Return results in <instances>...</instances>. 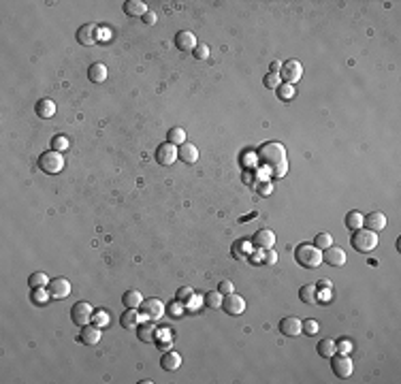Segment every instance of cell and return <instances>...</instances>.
Here are the masks:
<instances>
[{
  "instance_id": "obj_46",
  "label": "cell",
  "mask_w": 401,
  "mask_h": 384,
  "mask_svg": "<svg viewBox=\"0 0 401 384\" xmlns=\"http://www.w3.org/2000/svg\"><path fill=\"white\" fill-rule=\"evenodd\" d=\"M269 71L280 75V71H282V62H280V60H273V62H271V66H269Z\"/></svg>"
},
{
  "instance_id": "obj_42",
  "label": "cell",
  "mask_w": 401,
  "mask_h": 384,
  "mask_svg": "<svg viewBox=\"0 0 401 384\" xmlns=\"http://www.w3.org/2000/svg\"><path fill=\"white\" fill-rule=\"evenodd\" d=\"M92 318H94V322H96V327H105V324L109 322V318H107V314H105V312H98V314H94Z\"/></svg>"
},
{
  "instance_id": "obj_16",
  "label": "cell",
  "mask_w": 401,
  "mask_h": 384,
  "mask_svg": "<svg viewBox=\"0 0 401 384\" xmlns=\"http://www.w3.org/2000/svg\"><path fill=\"white\" fill-rule=\"evenodd\" d=\"M363 226H367L369 230H373V233H378V230H382L384 226H386V216H384L382 211H371V213H367V216H363Z\"/></svg>"
},
{
  "instance_id": "obj_33",
  "label": "cell",
  "mask_w": 401,
  "mask_h": 384,
  "mask_svg": "<svg viewBox=\"0 0 401 384\" xmlns=\"http://www.w3.org/2000/svg\"><path fill=\"white\" fill-rule=\"evenodd\" d=\"M47 284H49L47 273L37 271V273H32V276H30V286L32 288H43V286H47Z\"/></svg>"
},
{
  "instance_id": "obj_24",
  "label": "cell",
  "mask_w": 401,
  "mask_h": 384,
  "mask_svg": "<svg viewBox=\"0 0 401 384\" xmlns=\"http://www.w3.org/2000/svg\"><path fill=\"white\" fill-rule=\"evenodd\" d=\"M141 301H143V297L139 290H126L122 297V303L126 305V310H137V307L141 305Z\"/></svg>"
},
{
  "instance_id": "obj_41",
  "label": "cell",
  "mask_w": 401,
  "mask_h": 384,
  "mask_svg": "<svg viewBox=\"0 0 401 384\" xmlns=\"http://www.w3.org/2000/svg\"><path fill=\"white\" fill-rule=\"evenodd\" d=\"M218 293H222V295H230V293H235V286L230 284L228 280H222V282H220V286H218Z\"/></svg>"
},
{
  "instance_id": "obj_37",
  "label": "cell",
  "mask_w": 401,
  "mask_h": 384,
  "mask_svg": "<svg viewBox=\"0 0 401 384\" xmlns=\"http://www.w3.org/2000/svg\"><path fill=\"white\" fill-rule=\"evenodd\" d=\"M278 96L282 98V100H290L295 96V88L290 83H280V88H278Z\"/></svg>"
},
{
  "instance_id": "obj_13",
  "label": "cell",
  "mask_w": 401,
  "mask_h": 384,
  "mask_svg": "<svg viewBox=\"0 0 401 384\" xmlns=\"http://www.w3.org/2000/svg\"><path fill=\"white\" fill-rule=\"evenodd\" d=\"M322 261L331 265V267H341V265L346 263V252L337 245H329L327 250L322 252Z\"/></svg>"
},
{
  "instance_id": "obj_38",
  "label": "cell",
  "mask_w": 401,
  "mask_h": 384,
  "mask_svg": "<svg viewBox=\"0 0 401 384\" xmlns=\"http://www.w3.org/2000/svg\"><path fill=\"white\" fill-rule=\"evenodd\" d=\"M68 145H71V141H68V137H64V135H58V137H54V141H51V148L56 152H64Z\"/></svg>"
},
{
  "instance_id": "obj_6",
  "label": "cell",
  "mask_w": 401,
  "mask_h": 384,
  "mask_svg": "<svg viewBox=\"0 0 401 384\" xmlns=\"http://www.w3.org/2000/svg\"><path fill=\"white\" fill-rule=\"evenodd\" d=\"M303 75V64L297 62V60H286L284 64H282V71H280V77L284 79V83H297L299 79H301Z\"/></svg>"
},
{
  "instance_id": "obj_23",
  "label": "cell",
  "mask_w": 401,
  "mask_h": 384,
  "mask_svg": "<svg viewBox=\"0 0 401 384\" xmlns=\"http://www.w3.org/2000/svg\"><path fill=\"white\" fill-rule=\"evenodd\" d=\"M162 369L165 371H175L179 365H182V356H179L177 352H173V350H169V352H165V356H162Z\"/></svg>"
},
{
  "instance_id": "obj_12",
  "label": "cell",
  "mask_w": 401,
  "mask_h": 384,
  "mask_svg": "<svg viewBox=\"0 0 401 384\" xmlns=\"http://www.w3.org/2000/svg\"><path fill=\"white\" fill-rule=\"evenodd\" d=\"M47 290H49L51 299H66L71 295V282L66 278H54V280H49Z\"/></svg>"
},
{
  "instance_id": "obj_7",
  "label": "cell",
  "mask_w": 401,
  "mask_h": 384,
  "mask_svg": "<svg viewBox=\"0 0 401 384\" xmlns=\"http://www.w3.org/2000/svg\"><path fill=\"white\" fill-rule=\"evenodd\" d=\"M94 310H92V305L90 303H85V301H77L73 307H71V318H73V322L77 324V327H85L90 320H92V314Z\"/></svg>"
},
{
  "instance_id": "obj_19",
  "label": "cell",
  "mask_w": 401,
  "mask_h": 384,
  "mask_svg": "<svg viewBox=\"0 0 401 384\" xmlns=\"http://www.w3.org/2000/svg\"><path fill=\"white\" fill-rule=\"evenodd\" d=\"M79 339L83 341L85 346H96L100 341V327H90V324H85V327H81V333H79Z\"/></svg>"
},
{
  "instance_id": "obj_20",
  "label": "cell",
  "mask_w": 401,
  "mask_h": 384,
  "mask_svg": "<svg viewBox=\"0 0 401 384\" xmlns=\"http://www.w3.org/2000/svg\"><path fill=\"white\" fill-rule=\"evenodd\" d=\"M135 331H137V337H139V341H145V344H150V341L156 339V327H154L152 322L137 324Z\"/></svg>"
},
{
  "instance_id": "obj_17",
  "label": "cell",
  "mask_w": 401,
  "mask_h": 384,
  "mask_svg": "<svg viewBox=\"0 0 401 384\" xmlns=\"http://www.w3.org/2000/svg\"><path fill=\"white\" fill-rule=\"evenodd\" d=\"M175 45L179 51H192L196 47V37L190 30H179L175 34Z\"/></svg>"
},
{
  "instance_id": "obj_11",
  "label": "cell",
  "mask_w": 401,
  "mask_h": 384,
  "mask_svg": "<svg viewBox=\"0 0 401 384\" xmlns=\"http://www.w3.org/2000/svg\"><path fill=\"white\" fill-rule=\"evenodd\" d=\"M175 160H177V148H175V145L169 143V141L160 143L158 150H156V162H158V165L169 167V165H173Z\"/></svg>"
},
{
  "instance_id": "obj_36",
  "label": "cell",
  "mask_w": 401,
  "mask_h": 384,
  "mask_svg": "<svg viewBox=\"0 0 401 384\" xmlns=\"http://www.w3.org/2000/svg\"><path fill=\"white\" fill-rule=\"evenodd\" d=\"M192 54L196 60H207L209 58V45L207 43H196V47L192 49Z\"/></svg>"
},
{
  "instance_id": "obj_47",
  "label": "cell",
  "mask_w": 401,
  "mask_h": 384,
  "mask_svg": "<svg viewBox=\"0 0 401 384\" xmlns=\"http://www.w3.org/2000/svg\"><path fill=\"white\" fill-rule=\"evenodd\" d=\"M34 301H37V303L45 301V293H43V288H37V293H34Z\"/></svg>"
},
{
  "instance_id": "obj_30",
  "label": "cell",
  "mask_w": 401,
  "mask_h": 384,
  "mask_svg": "<svg viewBox=\"0 0 401 384\" xmlns=\"http://www.w3.org/2000/svg\"><path fill=\"white\" fill-rule=\"evenodd\" d=\"M346 226H348L350 230L363 228V213H358V211H348V213H346Z\"/></svg>"
},
{
  "instance_id": "obj_18",
  "label": "cell",
  "mask_w": 401,
  "mask_h": 384,
  "mask_svg": "<svg viewBox=\"0 0 401 384\" xmlns=\"http://www.w3.org/2000/svg\"><path fill=\"white\" fill-rule=\"evenodd\" d=\"M177 158L188 162V165H192V162L199 160V148H196L194 143H188L186 141V143H182L177 148Z\"/></svg>"
},
{
  "instance_id": "obj_32",
  "label": "cell",
  "mask_w": 401,
  "mask_h": 384,
  "mask_svg": "<svg viewBox=\"0 0 401 384\" xmlns=\"http://www.w3.org/2000/svg\"><path fill=\"white\" fill-rule=\"evenodd\" d=\"M205 305L211 307V310H218V307H222V293H218V290H211V293L205 295Z\"/></svg>"
},
{
  "instance_id": "obj_39",
  "label": "cell",
  "mask_w": 401,
  "mask_h": 384,
  "mask_svg": "<svg viewBox=\"0 0 401 384\" xmlns=\"http://www.w3.org/2000/svg\"><path fill=\"white\" fill-rule=\"evenodd\" d=\"M318 329H320V324L316 322V320H312V318L303 320V333H305V335H316Z\"/></svg>"
},
{
  "instance_id": "obj_26",
  "label": "cell",
  "mask_w": 401,
  "mask_h": 384,
  "mask_svg": "<svg viewBox=\"0 0 401 384\" xmlns=\"http://www.w3.org/2000/svg\"><path fill=\"white\" fill-rule=\"evenodd\" d=\"M299 299H301L303 303H316L318 301V288H316L314 284L301 286V290H299Z\"/></svg>"
},
{
  "instance_id": "obj_14",
  "label": "cell",
  "mask_w": 401,
  "mask_h": 384,
  "mask_svg": "<svg viewBox=\"0 0 401 384\" xmlns=\"http://www.w3.org/2000/svg\"><path fill=\"white\" fill-rule=\"evenodd\" d=\"M280 331L288 337H297L299 333L303 331V322L299 320L297 316H286V318H282V322H280Z\"/></svg>"
},
{
  "instance_id": "obj_4",
  "label": "cell",
  "mask_w": 401,
  "mask_h": 384,
  "mask_svg": "<svg viewBox=\"0 0 401 384\" xmlns=\"http://www.w3.org/2000/svg\"><path fill=\"white\" fill-rule=\"evenodd\" d=\"M39 169L43 171V173H47V175H56V173H60V171L64 169L62 152H56V150L45 152V154H43V156L39 158Z\"/></svg>"
},
{
  "instance_id": "obj_27",
  "label": "cell",
  "mask_w": 401,
  "mask_h": 384,
  "mask_svg": "<svg viewBox=\"0 0 401 384\" xmlns=\"http://www.w3.org/2000/svg\"><path fill=\"white\" fill-rule=\"evenodd\" d=\"M119 324H122V329H135L137 324H139V312H135V310L124 312L122 318H119Z\"/></svg>"
},
{
  "instance_id": "obj_9",
  "label": "cell",
  "mask_w": 401,
  "mask_h": 384,
  "mask_svg": "<svg viewBox=\"0 0 401 384\" xmlns=\"http://www.w3.org/2000/svg\"><path fill=\"white\" fill-rule=\"evenodd\" d=\"M222 310H224L228 316H239L245 312V301L241 295H224V299H222Z\"/></svg>"
},
{
  "instance_id": "obj_2",
  "label": "cell",
  "mask_w": 401,
  "mask_h": 384,
  "mask_svg": "<svg viewBox=\"0 0 401 384\" xmlns=\"http://www.w3.org/2000/svg\"><path fill=\"white\" fill-rule=\"evenodd\" d=\"M295 259L299 265H303V267L314 269L322 263V250L316 247L314 243H299L295 250Z\"/></svg>"
},
{
  "instance_id": "obj_15",
  "label": "cell",
  "mask_w": 401,
  "mask_h": 384,
  "mask_svg": "<svg viewBox=\"0 0 401 384\" xmlns=\"http://www.w3.org/2000/svg\"><path fill=\"white\" fill-rule=\"evenodd\" d=\"M96 30H98L96 24H83L81 28L77 30V41H79L81 45H85V47L94 45V43H96Z\"/></svg>"
},
{
  "instance_id": "obj_40",
  "label": "cell",
  "mask_w": 401,
  "mask_h": 384,
  "mask_svg": "<svg viewBox=\"0 0 401 384\" xmlns=\"http://www.w3.org/2000/svg\"><path fill=\"white\" fill-rule=\"evenodd\" d=\"M264 254H262V263H267V265H276L278 263V254H276V250H262Z\"/></svg>"
},
{
  "instance_id": "obj_8",
  "label": "cell",
  "mask_w": 401,
  "mask_h": 384,
  "mask_svg": "<svg viewBox=\"0 0 401 384\" xmlns=\"http://www.w3.org/2000/svg\"><path fill=\"white\" fill-rule=\"evenodd\" d=\"M139 310H141V314L145 316V318H150V320H158L162 314H165V303L160 301V299H143L141 301V305H139Z\"/></svg>"
},
{
  "instance_id": "obj_45",
  "label": "cell",
  "mask_w": 401,
  "mask_h": 384,
  "mask_svg": "<svg viewBox=\"0 0 401 384\" xmlns=\"http://www.w3.org/2000/svg\"><path fill=\"white\" fill-rule=\"evenodd\" d=\"M143 22L150 24V26H154V24H156V13H154V11H148V13L143 15Z\"/></svg>"
},
{
  "instance_id": "obj_43",
  "label": "cell",
  "mask_w": 401,
  "mask_h": 384,
  "mask_svg": "<svg viewBox=\"0 0 401 384\" xmlns=\"http://www.w3.org/2000/svg\"><path fill=\"white\" fill-rule=\"evenodd\" d=\"M350 350H352V344H350L348 339H341L339 344H337V352H341V354H348Z\"/></svg>"
},
{
  "instance_id": "obj_21",
  "label": "cell",
  "mask_w": 401,
  "mask_h": 384,
  "mask_svg": "<svg viewBox=\"0 0 401 384\" xmlns=\"http://www.w3.org/2000/svg\"><path fill=\"white\" fill-rule=\"evenodd\" d=\"M34 111H37V115L43 117V119H49L56 115V102L49 100V98H41L37 102V107H34Z\"/></svg>"
},
{
  "instance_id": "obj_29",
  "label": "cell",
  "mask_w": 401,
  "mask_h": 384,
  "mask_svg": "<svg viewBox=\"0 0 401 384\" xmlns=\"http://www.w3.org/2000/svg\"><path fill=\"white\" fill-rule=\"evenodd\" d=\"M337 352V344L333 339H322L318 344V354L324 356V358H331L333 354Z\"/></svg>"
},
{
  "instance_id": "obj_50",
  "label": "cell",
  "mask_w": 401,
  "mask_h": 384,
  "mask_svg": "<svg viewBox=\"0 0 401 384\" xmlns=\"http://www.w3.org/2000/svg\"><path fill=\"white\" fill-rule=\"evenodd\" d=\"M322 299H324V301H329V299H331V290H322Z\"/></svg>"
},
{
  "instance_id": "obj_25",
  "label": "cell",
  "mask_w": 401,
  "mask_h": 384,
  "mask_svg": "<svg viewBox=\"0 0 401 384\" xmlns=\"http://www.w3.org/2000/svg\"><path fill=\"white\" fill-rule=\"evenodd\" d=\"M124 11H126V15L137 17V15H145V13H148V7H145L143 0H128V3L124 5Z\"/></svg>"
},
{
  "instance_id": "obj_3",
  "label": "cell",
  "mask_w": 401,
  "mask_h": 384,
  "mask_svg": "<svg viewBox=\"0 0 401 384\" xmlns=\"http://www.w3.org/2000/svg\"><path fill=\"white\" fill-rule=\"evenodd\" d=\"M350 243H352V247L358 252H371V250H375V245H378V235L369 228H356Z\"/></svg>"
},
{
  "instance_id": "obj_44",
  "label": "cell",
  "mask_w": 401,
  "mask_h": 384,
  "mask_svg": "<svg viewBox=\"0 0 401 384\" xmlns=\"http://www.w3.org/2000/svg\"><path fill=\"white\" fill-rule=\"evenodd\" d=\"M271 190H273V186H271L269 182H260V184H258V192H260L262 196H269Z\"/></svg>"
},
{
  "instance_id": "obj_35",
  "label": "cell",
  "mask_w": 401,
  "mask_h": 384,
  "mask_svg": "<svg viewBox=\"0 0 401 384\" xmlns=\"http://www.w3.org/2000/svg\"><path fill=\"white\" fill-rule=\"evenodd\" d=\"M262 83L267 85V88H271V90H278L280 83H282V77L278 73H267V75H264V79H262Z\"/></svg>"
},
{
  "instance_id": "obj_49",
  "label": "cell",
  "mask_w": 401,
  "mask_h": 384,
  "mask_svg": "<svg viewBox=\"0 0 401 384\" xmlns=\"http://www.w3.org/2000/svg\"><path fill=\"white\" fill-rule=\"evenodd\" d=\"M179 305H182V303H177V301H175V305L171 307V310H173V316H179V314H182V312H179Z\"/></svg>"
},
{
  "instance_id": "obj_34",
  "label": "cell",
  "mask_w": 401,
  "mask_h": 384,
  "mask_svg": "<svg viewBox=\"0 0 401 384\" xmlns=\"http://www.w3.org/2000/svg\"><path fill=\"white\" fill-rule=\"evenodd\" d=\"M331 243H333V237L329 233H318V235H316V239H314V245L320 247V250H327Z\"/></svg>"
},
{
  "instance_id": "obj_5",
  "label": "cell",
  "mask_w": 401,
  "mask_h": 384,
  "mask_svg": "<svg viewBox=\"0 0 401 384\" xmlns=\"http://www.w3.org/2000/svg\"><path fill=\"white\" fill-rule=\"evenodd\" d=\"M331 367H333V373L337 375V378H348L350 373L354 369V363L352 358L348 354H341V352H335L331 356Z\"/></svg>"
},
{
  "instance_id": "obj_31",
  "label": "cell",
  "mask_w": 401,
  "mask_h": 384,
  "mask_svg": "<svg viewBox=\"0 0 401 384\" xmlns=\"http://www.w3.org/2000/svg\"><path fill=\"white\" fill-rule=\"evenodd\" d=\"M192 299H194V290L190 286H182V288L177 290V295H175V301L182 303V305H188Z\"/></svg>"
},
{
  "instance_id": "obj_1",
  "label": "cell",
  "mask_w": 401,
  "mask_h": 384,
  "mask_svg": "<svg viewBox=\"0 0 401 384\" xmlns=\"http://www.w3.org/2000/svg\"><path fill=\"white\" fill-rule=\"evenodd\" d=\"M256 156L260 158V162L264 167L271 169L273 177H284L288 171V160H286V150L284 145L278 141H267L258 148V154Z\"/></svg>"
},
{
  "instance_id": "obj_28",
  "label": "cell",
  "mask_w": 401,
  "mask_h": 384,
  "mask_svg": "<svg viewBox=\"0 0 401 384\" xmlns=\"http://www.w3.org/2000/svg\"><path fill=\"white\" fill-rule=\"evenodd\" d=\"M167 141L173 143L175 148H177V145H182V143H186V131H184V128H179V126L171 128V131L167 133Z\"/></svg>"
},
{
  "instance_id": "obj_22",
  "label": "cell",
  "mask_w": 401,
  "mask_h": 384,
  "mask_svg": "<svg viewBox=\"0 0 401 384\" xmlns=\"http://www.w3.org/2000/svg\"><path fill=\"white\" fill-rule=\"evenodd\" d=\"M88 77L92 83H102L107 79V66L102 62H94L90 68H88Z\"/></svg>"
},
{
  "instance_id": "obj_48",
  "label": "cell",
  "mask_w": 401,
  "mask_h": 384,
  "mask_svg": "<svg viewBox=\"0 0 401 384\" xmlns=\"http://www.w3.org/2000/svg\"><path fill=\"white\" fill-rule=\"evenodd\" d=\"M316 288H318V290H331V282H329V280H320Z\"/></svg>"
},
{
  "instance_id": "obj_10",
  "label": "cell",
  "mask_w": 401,
  "mask_h": 384,
  "mask_svg": "<svg viewBox=\"0 0 401 384\" xmlns=\"http://www.w3.org/2000/svg\"><path fill=\"white\" fill-rule=\"evenodd\" d=\"M273 243H276V233L269 228H260L256 230L254 237H252V247H256V250H271Z\"/></svg>"
}]
</instances>
